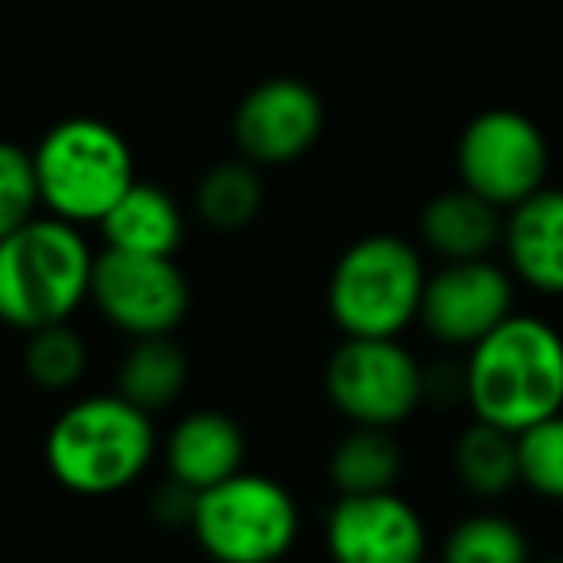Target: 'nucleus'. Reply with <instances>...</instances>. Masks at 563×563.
I'll list each match as a JSON object with an SVG mask.
<instances>
[{
    "mask_svg": "<svg viewBox=\"0 0 563 563\" xmlns=\"http://www.w3.org/2000/svg\"><path fill=\"white\" fill-rule=\"evenodd\" d=\"M104 247L132 251V255H170L178 258L189 235V217L181 201L158 181H140L109 209L97 224Z\"/></svg>",
    "mask_w": 563,
    "mask_h": 563,
    "instance_id": "16",
    "label": "nucleus"
},
{
    "mask_svg": "<svg viewBox=\"0 0 563 563\" xmlns=\"http://www.w3.org/2000/svg\"><path fill=\"white\" fill-rule=\"evenodd\" d=\"M97 247L86 228L40 212L0 240V324L20 336L89 306Z\"/></svg>",
    "mask_w": 563,
    "mask_h": 563,
    "instance_id": "3",
    "label": "nucleus"
},
{
    "mask_svg": "<svg viewBox=\"0 0 563 563\" xmlns=\"http://www.w3.org/2000/svg\"><path fill=\"white\" fill-rule=\"evenodd\" d=\"M43 212L35 158L24 143L0 140V240Z\"/></svg>",
    "mask_w": 563,
    "mask_h": 563,
    "instance_id": "24",
    "label": "nucleus"
},
{
    "mask_svg": "<svg viewBox=\"0 0 563 563\" xmlns=\"http://www.w3.org/2000/svg\"><path fill=\"white\" fill-rule=\"evenodd\" d=\"M501 263L517 286L563 298V186H544L506 212Z\"/></svg>",
    "mask_w": 563,
    "mask_h": 563,
    "instance_id": "14",
    "label": "nucleus"
},
{
    "mask_svg": "<svg viewBox=\"0 0 563 563\" xmlns=\"http://www.w3.org/2000/svg\"><path fill=\"white\" fill-rule=\"evenodd\" d=\"M158 463L170 483L201 494L247 467V432L224 409H189L163 432Z\"/></svg>",
    "mask_w": 563,
    "mask_h": 563,
    "instance_id": "13",
    "label": "nucleus"
},
{
    "mask_svg": "<svg viewBox=\"0 0 563 563\" xmlns=\"http://www.w3.org/2000/svg\"><path fill=\"white\" fill-rule=\"evenodd\" d=\"M329 483L336 494H378L398 490L406 471V448L398 429H371V424H347L344 437L329 452Z\"/></svg>",
    "mask_w": 563,
    "mask_h": 563,
    "instance_id": "18",
    "label": "nucleus"
},
{
    "mask_svg": "<svg viewBox=\"0 0 563 563\" xmlns=\"http://www.w3.org/2000/svg\"><path fill=\"white\" fill-rule=\"evenodd\" d=\"M517 313V278L498 258L437 263L424 282L417 324L432 344L467 352Z\"/></svg>",
    "mask_w": 563,
    "mask_h": 563,
    "instance_id": "10",
    "label": "nucleus"
},
{
    "mask_svg": "<svg viewBox=\"0 0 563 563\" xmlns=\"http://www.w3.org/2000/svg\"><path fill=\"white\" fill-rule=\"evenodd\" d=\"M517 467H521L525 490L563 506V413L517 437Z\"/></svg>",
    "mask_w": 563,
    "mask_h": 563,
    "instance_id": "23",
    "label": "nucleus"
},
{
    "mask_svg": "<svg viewBox=\"0 0 563 563\" xmlns=\"http://www.w3.org/2000/svg\"><path fill=\"white\" fill-rule=\"evenodd\" d=\"M263 201H266L263 170L255 163H247L243 155L209 166L194 189L197 220L220 235L243 232V228L255 224V217L263 212Z\"/></svg>",
    "mask_w": 563,
    "mask_h": 563,
    "instance_id": "19",
    "label": "nucleus"
},
{
    "mask_svg": "<svg viewBox=\"0 0 563 563\" xmlns=\"http://www.w3.org/2000/svg\"><path fill=\"white\" fill-rule=\"evenodd\" d=\"M89 306L112 332L128 340L174 336L194 306V286L170 255H132L97 247Z\"/></svg>",
    "mask_w": 563,
    "mask_h": 563,
    "instance_id": "9",
    "label": "nucleus"
},
{
    "mask_svg": "<svg viewBox=\"0 0 563 563\" xmlns=\"http://www.w3.org/2000/svg\"><path fill=\"white\" fill-rule=\"evenodd\" d=\"M324 552L332 563H424L429 525L398 490L336 494L324 514Z\"/></svg>",
    "mask_w": 563,
    "mask_h": 563,
    "instance_id": "12",
    "label": "nucleus"
},
{
    "mask_svg": "<svg viewBox=\"0 0 563 563\" xmlns=\"http://www.w3.org/2000/svg\"><path fill=\"white\" fill-rule=\"evenodd\" d=\"M189 386V355L174 336L128 340V352L117 363L112 390L147 413H166L181 401Z\"/></svg>",
    "mask_w": 563,
    "mask_h": 563,
    "instance_id": "17",
    "label": "nucleus"
},
{
    "mask_svg": "<svg viewBox=\"0 0 563 563\" xmlns=\"http://www.w3.org/2000/svg\"><path fill=\"white\" fill-rule=\"evenodd\" d=\"M440 563H532V544L514 517L475 509L444 532Z\"/></svg>",
    "mask_w": 563,
    "mask_h": 563,
    "instance_id": "22",
    "label": "nucleus"
},
{
    "mask_svg": "<svg viewBox=\"0 0 563 563\" xmlns=\"http://www.w3.org/2000/svg\"><path fill=\"white\" fill-rule=\"evenodd\" d=\"M158 448L155 413L117 390H97L66 401L47 424L43 467L74 498H117L151 475Z\"/></svg>",
    "mask_w": 563,
    "mask_h": 563,
    "instance_id": "1",
    "label": "nucleus"
},
{
    "mask_svg": "<svg viewBox=\"0 0 563 563\" xmlns=\"http://www.w3.org/2000/svg\"><path fill=\"white\" fill-rule=\"evenodd\" d=\"M532 563H563V555H544V560H532Z\"/></svg>",
    "mask_w": 563,
    "mask_h": 563,
    "instance_id": "26",
    "label": "nucleus"
},
{
    "mask_svg": "<svg viewBox=\"0 0 563 563\" xmlns=\"http://www.w3.org/2000/svg\"><path fill=\"white\" fill-rule=\"evenodd\" d=\"M552 147L548 135L521 109H483L455 140V178L483 201L509 212L548 186Z\"/></svg>",
    "mask_w": 563,
    "mask_h": 563,
    "instance_id": "8",
    "label": "nucleus"
},
{
    "mask_svg": "<svg viewBox=\"0 0 563 563\" xmlns=\"http://www.w3.org/2000/svg\"><path fill=\"white\" fill-rule=\"evenodd\" d=\"M321 386L347 424L401 429L429 401V367L401 336H344L324 360Z\"/></svg>",
    "mask_w": 563,
    "mask_h": 563,
    "instance_id": "7",
    "label": "nucleus"
},
{
    "mask_svg": "<svg viewBox=\"0 0 563 563\" xmlns=\"http://www.w3.org/2000/svg\"><path fill=\"white\" fill-rule=\"evenodd\" d=\"M460 375L467 413L521 437L563 413V332L548 317L517 309L463 352Z\"/></svg>",
    "mask_w": 563,
    "mask_h": 563,
    "instance_id": "2",
    "label": "nucleus"
},
{
    "mask_svg": "<svg viewBox=\"0 0 563 563\" xmlns=\"http://www.w3.org/2000/svg\"><path fill=\"white\" fill-rule=\"evenodd\" d=\"M40 201L47 217L97 228L135 186V155L128 135L101 117H66L32 147Z\"/></svg>",
    "mask_w": 563,
    "mask_h": 563,
    "instance_id": "5",
    "label": "nucleus"
},
{
    "mask_svg": "<svg viewBox=\"0 0 563 563\" xmlns=\"http://www.w3.org/2000/svg\"><path fill=\"white\" fill-rule=\"evenodd\" d=\"M452 471L471 498H506L514 486H521V467H517V437L506 429H494L486 421L471 417L467 429L455 437Z\"/></svg>",
    "mask_w": 563,
    "mask_h": 563,
    "instance_id": "20",
    "label": "nucleus"
},
{
    "mask_svg": "<svg viewBox=\"0 0 563 563\" xmlns=\"http://www.w3.org/2000/svg\"><path fill=\"white\" fill-rule=\"evenodd\" d=\"M324 101L301 78H266L240 97L232 112L235 155L258 170L294 166L321 143Z\"/></svg>",
    "mask_w": 563,
    "mask_h": 563,
    "instance_id": "11",
    "label": "nucleus"
},
{
    "mask_svg": "<svg viewBox=\"0 0 563 563\" xmlns=\"http://www.w3.org/2000/svg\"><path fill=\"white\" fill-rule=\"evenodd\" d=\"M189 537L212 563H282L301 537V506L286 483L243 467L197 494Z\"/></svg>",
    "mask_w": 563,
    "mask_h": 563,
    "instance_id": "6",
    "label": "nucleus"
},
{
    "mask_svg": "<svg viewBox=\"0 0 563 563\" xmlns=\"http://www.w3.org/2000/svg\"><path fill=\"white\" fill-rule=\"evenodd\" d=\"M506 212L483 201L467 186L440 189L429 197L417 217V243L437 263H463V258H490L501 251Z\"/></svg>",
    "mask_w": 563,
    "mask_h": 563,
    "instance_id": "15",
    "label": "nucleus"
},
{
    "mask_svg": "<svg viewBox=\"0 0 563 563\" xmlns=\"http://www.w3.org/2000/svg\"><path fill=\"white\" fill-rule=\"evenodd\" d=\"M429 255L398 232H371L336 255L324 309L340 336L398 340L421 317Z\"/></svg>",
    "mask_w": 563,
    "mask_h": 563,
    "instance_id": "4",
    "label": "nucleus"
},
{
    "mask_svg": "<svg viewBox=\"0 0 563 563\" xmlns=\"http://www.w3.org/2000/svg\"><path fill=\"white\" fill-rule=\"evenodd\" d=\"M24 375L35 390L43 394H74L81 390V383L89 378V340L81 336V329L74 321L63 324H47V329H35L24 336Z\"/></svg>",
    "mask_w": 563,
    "mask_h": 563,
    "instance_id": "21",
    "label": "nucleus"
},
{
    "mask_svg": "<svg viewBox=\"0 0 563 563\" xmlns=\"http://www.w3.org/2000/svg\"><path fill=\"white\" fill-rule=\"evenodd\" d=\"M194 490H186V486L170 483V478H163L155 490V501H151V517H155L158 525H166V529H189V517H194Z\"/></svg>",
    "mask_w": 563,
    "mask_h": 563,
    "instance_id": "25",
    "label": "nucleus"
}]
</instances>
